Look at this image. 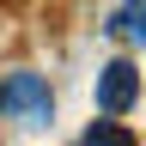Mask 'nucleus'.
I'll return each mask as SVG.
<instances>
[{
	"mask_svg": "<svg viewBox=\"0 0 146 146\" xmlns=\"http://www.w3.org/2000/svg\"><path fill=\"white\" fill-rule=\"evenodd\" d=\"M0 116L31 122V128H49V116H55L49 79H43V73H6V79H0Z\"/></svg>",
	"mask_w": 146,
	"mask_h": 146,
	"instance_id": "nucleus-1",
	"label": "nucleus"
},
{
	"mask_svg": "<svg viewBox=\"0 0 146 146\" xmlns=\"http://www.w3.org/2000/svg\"><path fill=\"white\" fill-rule=\"evenodd\" d=\"M134 98H140V67L134 61H110L98 73V110L104 116H122V110H134Z\"/></svg>",
	"mask_w": 146,
	"mask_h": 146,
	"instance_id": "nucleus-2",
	"label": "nucleus"
},
{
	"mask_svg": "<svg viewBox=\"0 0 146 146\" xmlns=\"http://www.w3.org/2000/svg\"><path fill=\"white\" fill-rule=\"evenodd\" d=\"M110 36H128V43H146V0H122V12L110 18Z\"/></svg>",
	"mask_w": 146,
	"mask_h": 146,
	"instance_id": "nucleus-3",
	"label": "nucleus"
},
{
	"mask_svg": "<svg viewBox=\"0 0 146 146\" xmlns=\"http://www.w3.org/2000/svg\"><path fill=\"white\" fill-rule=\"evenodd\" d=\"M85 146H128V128H116V122H91V128H85Z\"/></svg>",
	"mask_w": 146,
	"mask_h": 146,
	"instance_id": "nucleus-4",
	"label": "nucleus"
}]
</instances>
